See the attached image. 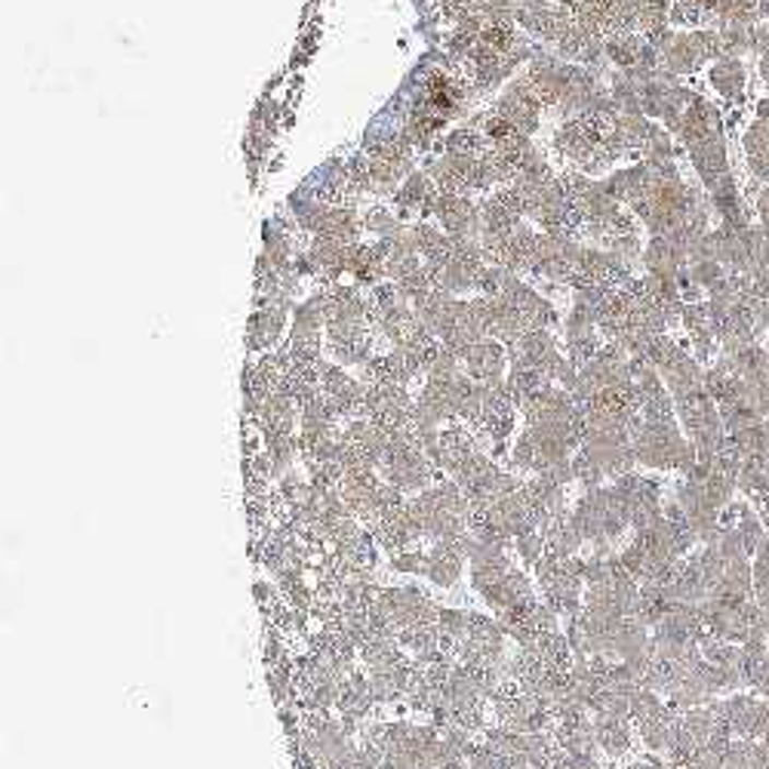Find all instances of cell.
I'll use <instances>...</instances> for the list:
<instances>
[{
  "label": "cell",
  "mask_w": 769,
  "mask_h": 769,
  "mask_svg": "<svg viewBox=\"0 0 769 769\" xmlns=\"http://www.w3.org/2000/svg\"><path fill=\"white\" fill-rule=\"evenodd\" d=\"M514 545H518V554L523 564H530V567H535L545 554H548V542H545V535H542V530H533V533H523L514 539Z\"/></svg>",
  "instance_id": "9"
},
{
  "label": "cell",
  "mask_w": 769,
  "mask_h": 769,
  "mask_svg": "<svg viewBox=\"0 0 769 769\" xmlns=\"http://www.w3.org/2000/svg\"><path fill=\"white\" fill-rule=\"evenodd\" d=\"M572 520L579 527V533L591 545V552H610L619 545L622 533L628 530V518L622 499L616 496L613 486H598L585 489V496L572 508Z\"/></svg>",
  "instance_id": "1"
},
{
  "label": "cell",
  "mask_w": 769,
  "mask_h": 769,
  "mask_svg": "<svg viewBox=\"0 0 769 769\" xmlns=\"http://www.w3.org/2000/svg\"><path fill=\"white\" fill-rule=\"evenodd\" d=\"M572 477L585 486V489H598V486L603 484V477H606V474H603L601 465H598L591 456H585V452L579 450L576 456H572Z\"/></svg>",
  "instance_id": "8"
},
{
  "label": "cell",
  "mask_w": 769,
  "mask_h": 769,
  "mask_svg": "<svg viewBox=\"0 0 769 769\" xmlns=\"http://www.w3.org/2000/svg\"><path fill=\"white\" fill-rule=\"evenodd\" d=\"M594 738H598V748L606 757L619 760L625 754H631L635 748V723L628 718H603L594 714Z\"/></svg>",
  "instance_id": "3"
},
{
  "label": "cell",
  "mask_w": 769,
  "mask_h": 769,
  "mask_svg": "<svg viewBox=\"0 0 769 769\" xmlns=\"http://www.w3.org/2000/svg\"><path fill=\"white\" fill-rule=\"evenodd\" d=\"M622 769H671L669 767V760H659V757H640V760H631L628 767H622Z\"/></svg>",
  "instance_id": "11"
},
{
  "label": "cell",
  "mask_w": 769,
  "mask_h": 769,
  "mask_svg": "<svg viewBox=\"0 0 769 769\" xmlns=\"http://www.w3.org/2000/svg\"><path fill=\"white\" fill-rule=\"evenodd\" d=\"M754 601L760 603L764 616H769V539L754 552Z\"/></svg>",
  "instance_id": "7"
},
{
  "label": "cell",
  "mask_w": 769,
  "mask_h": 769,
  "mask_svg": "<svg viewBox=\"0 0 769 769\" xmlns=\"http://www.w3.org/2000/svg\"><path fill=\"white\" fill-rule=\"evenodd\" d=\"M425 564H428V554L416 552V548H406V552L391 554V567H394V572H403V576L425 572Z\"/></svg>",
  "instance_id": "10"
},
{
  "label": "cell",
  "mask_w": 769,
  "mask_h": 769,
  "mask_svg": "<svg viewBox=\"0 0 769 769\" xmlns=\"http://www.w3.org/2000/svg\"><path fill=\"white\" fill-rule=\"evenodd\" d=\"M281 330H284V308H268L250 320L247 342H250V348H268V345H274Z\"/></svg>",
  "instance_id": "6"
},
{
  "label": "cell",
  "mask_w": 769,
  "mask_h": 769,
  "mask_svg": "<svg viewBox=\"0 0 769 769\" xmlns=\"http://www.w3.org/2000/svg\"><path fill=\"white\" fill-rule=\"evenodd\" d=\"M520 769H539V767H520Z\"/></svg>",
  "instance_id": "12"
},
{
  "label": "cell",
  "mask_w": 769,
  "mask_h": 769,
  "mask_svg": "<svg viewBox=\"0 0 769 769\" xmlns=\"http://www.w3.org/2000/svg\"><path fill=\"white\" fill-rule=\"evenodd\" d=\"M462 364H465V372H469L474 382H489V379H502V367H505V352L499 342H477L471 345L469 352L462 354Z\"/></svg>",
  "instance_id": "4"
},
{
  "label": "cell",
  "mask_w": 769,
  "mask_h": 769,
  "mask_svg": "<svg viewBox=\"0 0 769 769\" xmlns=\"http://www.w3.org/2000/svg\"><path fill=\"white\" fill-rule=\"evenodd\" d=\"M677 723H681V711H674L671 705H662L659 711H652L650 718L637 720L635 733L647 745V752L662 754L669 752L671 738L677 733Z\"/></svg>",
  "instance_id": "2"
},
{
  "label": "cell",
  "mask_w": 769,
  "mask_h": 769,
  "mask_svg": "<svg viewBox=\"0 0 769 769\" xmlns=\"http://www.w3.org/2000/svg\"><path fill=\"white\" fill-rule=\"evenodd\" d=\"M465 569V557L456 552L447 542H435V548L428 552V564H425V576L440 588H452L462 579Z\"/></svg>",
  "instance_id": "5"
}]
</instances>
